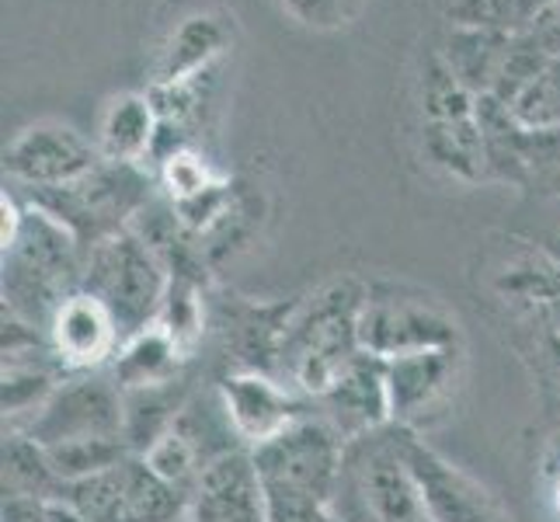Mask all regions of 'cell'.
Wrapping results in <instances>:
<instances>
[{
	"instance_id": "6da1fadb",
	"label": "cell",
	"mask_w": 560,
	"mask_h": 522,
	"mask_svg": "<svg viewBox=\"0 0 560 522\" xmlns=\"http://www.w3.org/2000/svg\"><path fill=\"white\" fill-rule=\"evenodd\" d=\"M362 303L365 279L355 276L324 282L296 303L279 356V380L289 391L303 401H317L365 352L359 338Z\"/></svg>"
},
{
	"instance_id": "7a4b0ae2",
	"label": "cell",
	"mask_w": 560,
	"mask_h": 522,
	"mask_svg": "<svg viewBox=\"0 0 560 522\" xmlns=\"http://www.w3.org/2000/svg\"><path fill=\"white\" fill-rule=\"evenodd\" d=\"M250 456L265 488L268 522H338L331 498L345 442L320 415L306 411L282 436L250 450Z\"/></svg>"
},
{
	"instance_id": "3957f363",
	"label": "cell",
	"mask_w": 560,
	"mask_h": 522,
	"mask_svg": "<svg viewBox=\"0 0 560 522\" xmlns=\"http://www.w3.org/2000/svg\"><path fill=\"white\" fill-rule=\"evenodd\" d=\"M84 255L60 220L28 202L18 237L4 251V311L49 332L60 303L81 289Z\"/></svg>"
},
{
	"instance_id": "277c9868",
	"label": "cell",
	"mask_w": 560,
	"mask_h": 522,
	"mask_svg": "<svg viewBox=\"0 0 560 522\" xmlns=\"http://www.w3.org/2000/svg\"><path fill=\"white\" fill-rule=\"evenodd\" d=\"M331 515L338 522H429L400 425L345 442Z\"/></svg>"
},
{
	"instance_id": "5b68a950",
	"label": "cell",
	"mask_w": 560,
	"mask_h": 522,
	"mask_svg": "<svg viewBox=\"0 0 560 522\" xmlns=\"http://www.w3.org/2000/svg\"><path fill=\"white\" fill-rule=\"evenodd\" d=\"M28 202L60 220L81 247H94L137 223L140 212L153 202V174L143 164L105 161L84 178L56 188H25Z\"/></svg>"
},
{
	"instance_id": "8992f818",
	"label": "cell",
	"mask_w": 560,
	"mask_h": 522,
	"mask_svg": "<svg viewBox=\"0 0 560 522\" xmlns=\"http://www.w3.org/2000/svg\"><path fill=\"white\" fill-rule=\"evenodd\" d=\"M167 286L171 276L164 262L132 227L115 237L98 241L84 255L81 289L98 303H105V311L119 324L122 341L147 332L158 321Z\"/></svg>"
},
{
	"instance_id": "52a82bcc",
	"label": "cell",
	"mask_w": 560,
	"mask_h": 522,
	"mask_svg": "<svg viewBox=\"0 0 560 522\" xmlns=\"http://www.w3.org/2000/svg\"><path fill=\"white\" fill-rule=\"evenodd\" d=\"M359 338L370 356L397 359L432 348H463L459 321L435 293L397 279L365 282Z\"/></svg>"
},
{
	"instance_id": "ba28073f",
	"label": "cell",
	"mask_w": 560,
	"mask_h": 522,
	"mask_svg": "<svg viewBox=\"0 0 560 522\" xmlns=\"http://www.w3.org/2000/svg\"><path fill=\"white\" fill-rule=\"evenodd\" d=\"M63 501L88 522H178L188 512V498L153 474L137 453L102 474L73 480Z\"/></svg>"
},
{
	"instance_id": "9c48e42d",
	"label": "cell",
	"mask_w": 560,
	"mask_h": 522,
	"mask_svg": "<svg viewBox=\"0 0 560 522\" xmlns=\"http://www.w3.org/2000/svg\"><path fill=\"white\" fill-rule=\"evenodd\" d=\"M38 446H63L77 439H126L122 436V386L105 370L73 373L25 425Z\"/></svg>"
},
{
	"instance_id": "30bf717a",
	"label": "cell",
	"mask_w": 560,
	"mask_h": 522,
	"mask_svg": "<svg viewBox=\"0 0 560 522\" xmlns=\"http://www.w3.org/2000/svg\"><path fill=\"white\" fill-rule=\"evenodd\" d=\"M463 383V348H432V352L386 359V397H390V425L421 436L450 411Z\"/></svg>"
},
{
	"instance_id": "8fae6325",
	"label": "cell",
	"mask_w": 560,
	"mask_h": 522,
	"mask_svg": "<svg viewBox=\"0 0 560 522\" xmlns=\"http://www.w3.org/2000/svg\"><path fill=\"white\" fill-rule=\"evenodd\" d=\"M404 450L418 477L429 522H515L509 506L488 485L435 453L418 432L404 429Z\"/></svg>"
},
{
	"instance_id": "7c38bea8",
	"label": "cell",
	"mask_w": 560,
	"mask_h": 522,
	"mask_svg": "<svg viewBox=\"0 0 560 522\" xmlns=\"http://www.w3.org/2000/svg\"><path fill=\"white\" fill-rule=\"evenodd\" d=\"M102 164L98 147L63 123H35L14 137L4 153V171L25 188H56L84 178Z\"/></svg>"
},
{
	"instance_id": "4fadbf2b",
	"label": "cell",
	"mask_w": 560,
	"mask_h": 522,
	"mask_svg": "<svg viewBox=\"0 0 560 522\" xmlns=\"http://www.w3.org/2000/svg\"><path fill=\"white\" fill-rule=\"evenodd\" d=\"M220 404L244 450L265 446L306 415L300 394L289 391L279 376L255 370L226 373L220 380Z\"/></svg>"
},
{
	"instance_id": "5bb4252c",
	"label": "cell",
	"mask_w": 560,
	"mask_h": 522,
	"mask_svg": "<svg viewBox=\"0 0 560 522\" xmlns=\"http://www.w3.org/2000/svg\"><path fill=\"white\" fill-rule=\"evenodd\" d=\"M498 300L560 338V255L550 247L512 241L491 268Z\"/></svg>"
},
{
	"instance_id": "9a60e30c",
	"label": "cell",
	"mask_w": 560,
	"mask_h": 522,
	"mask_svg": "<svg viewBox=\"0 0 560 522\" xmlns=\"http://www.w3.org/2000/svg\"><path fill=\"white\" fill-rule=\"evenodd\" d=\"M49 345L67 376L98 373L119 356L122 332H119V324H115V317L105 311V303H98L91 293H84V289H77L73 297L60 303V311L52 314Z\"/></svg>"
},
{
	"instance_id": "2e32d148",
	"label": "cell",
	"mask_w": 560,
	"mask_h": 522,
	"mask_svg": "<svg viewBox=\"0 0 560 522\" xmlns=\"http://www.w3.org/2000/svg\"><path fill=\"white\" fill-rule=\"evenodd\" d=\"M341 442L380 432L390 425V397H386V359L362 352L349 362L327 391L311 401Z\"/></svg>"
},
{
	"instance_id": "e0dca14e",
	"label": "cell",
	"mask_w": 560,
	"mask_h": 522,
	"mask_svg": "<svg viewBox=\"0 0 560 522\" xmlns=\"http://www.w3.org/2000/svg\"><path fill=\"white\" fill-rule=\"evenodd\" d=\"M188 522H268L265 488L250 450L212 460L188 498Z\"/></svg>"
},
{
	"instance_id": "ac0fdd59",
	"label": "cell",
	"mask_w": 560,
	"mask_h": 522,
	"mask_svg": "<svg viewBox=\"0 0 560 522\" xmlns=\"http://www.w3.org/2000/svg\"><path fill=\"white\" fill-rule=\"evenodd\" d=\"M421 140V158L442 174H450L456 182H491L488 178V150H485V132H480L477 112L467 119H435L418 126Z\"/></svg>"
},
{
	"instance_id": "d6986e66",
	"label": "cell",
	"mask_w": 560,
	"mask_h": 522,
	"mask_svg": "<svg viewBox=\"0 0 560 522\" xmlns=\"http://www.w3.org/2000/svg\"><path fill=\"white\" fill-rule=\"evenodd\" d=\"M230 49V25L223 14H191L175 28L161 53L153 84H178L188 77L212 70V63Z\"/></svg>"
},
{
	"instance_id": "ffe728a7",
	"label": "cell",
	"mask_w": 560,
	"mask_h": 522,
	"mask_svg": "<svg viewBox=\"0 0 560 522\" xmlns=\"http://www.w3.org/2000/svg\"><path fill=\"white\" fill-rule=\"evenodd\" d=\"M158 126L161 119L150 94H119L102 115L98 153L105 161L143 164L153 153V143H158Z\"/></svg>"
},
{
	"instance_id": "44dd1931",
	"label": "cell",
	"mask_w": 560,
	"mask_h": 522,
	"mask_svg": "<svg viewBox=\"0 0 560 522\" xmlns=\"http://www.w3.org/2000/svg\"><path fill=\"white\" fill-rule=\"evenodd\" d=\"M185 352L175 345L161 324H150L147 332L122 341L119 356L112 362V376L122 391H137V386H161L182 380Z\"/></svg>"
},
{
	"instance_id": "7402d4cb",
	"label": "cell",
	"mask_w": 560,
	"mask_h": 522,
	"mask_svg": "<svg viewBox=\"0 0 560 522\" xmlns=\"http://www.w3.org/2000/svg\"><path fill=\"white\" fill-rule=\"evenodd\" d=\"M512 32H488V28H450L439 43V56L459 77L463 88L485 98L494 88V73L501 56L509 49Z\"/></svg>"
},
{
	"instance_id": "603a6c76",
	"label": "cell",
	"mask_w": 560,
	"mask_h": 522,
	"mask_svg": "<svg viewBox=\"0 0 560 522\" xmlns=\"http://www.w3.org/2000/svg\"><path fill=\"white\" fill-rule=\"evenodd\" d=\"M185 383H161V386H137L122 391V436L129 450L143 456L153 442L175 429V421L185 408Z\"/></svg>"
},
{
	"instance_id": "cb8c5ba5",
	"label": "cell",
	"mask_w": 560,
	"mask_h": 522,
	"mask_svg": "<svg viewBox=\"0 0 560 522\" xmlns=\"http://www.w3.org/2000/svg\"><path fill=\"white\" fill-rule=\"evenodd\" d=\"M67 485L52 471L46 450L25 432L4 442V498H63Z\"/></svg>"
},
{
	"instance_id": "d4e9b609",
	"label": "cell",
	"mask_w": 560,
	"mask_h": 522,
	"mask_svg": "<svg viewBox=\"0 0 560 522\" xmlns=\"http://www.w3.org/2000/svg\"><path fill=\"white\" fill-rule=\"evenodd\" d=\"M43 450L63 485H73V480H84L91 474H102V471L115 467L119 460L132 456L126 439H77V442H63V446H43Z\"/></svg>"
},
{
	"instance_id": "484cf974",
	"label": "cell",
	"mask_w": 560,
	"mask_h": 522,
	"mask_svg": "<svg viewBox=\"0 0 560 522\" xmlns=\"http://www.w3.org/2000/svg\"><path fill=\"white\" fill-rule=\"evenodd\" d=\"M518 126L536 132L560 129V56H550L547 67L533 77V84L509 105Z\"/></svg>"
},
{
	"instance_id": "4316f807",
	"label": "cell",
	"mask_w": 560,
	"mask_h": 522,
	"mask_svg": "<svg viewBox=\"0 0 560 522\" xmlns=\"http://www.w3.org/2000/svg\"><path fill=\"white\" fill-rule=\"evenodd\" d=\"M550 53L536 43L529 32H515L509 38V49L501 56V67L494 73V88H491V98H498L501 105H512L518 94H523L533 77L547 67Z\"/></svg>"
},
{
	"instance_id": "83f0119b",
	"label": "cell",
	"mask_w": 560,
	"mask_h": 522,
	"mask_svg": "<svg viewBox=\"0 0 560 522\" xmlns=\"http://www.w3.org/2000/svg\"><path fill=\"white\" fill-rule=\"evenodd\" d=\"M442 18L450 28H488V32H518L512 0H439Z\"/></svg>"
},
{
	"instance_id": "f1b7e54d",
	"label": "cell",
	"mask_w": 560,
	"mask_h": 522,
	"mask_svg": "<svg viewBox=\"0 0 560 522\" xmlns=\"http://www.w3.org/2000/svg\"><path fill=\"white\" fill-rule=\"evenodd\" d=\"M161 182H164L167 199H171V202H178V199L199 196V192L212 188V185L223 182V178H217V174H212V171L206 167L202 158H196V153L182 150V153H175V158H167V161L161 164Z\"/></svg>"
},
{
	"instance_id": "f546056e",
	"label": "cell",
	"mask_w": 560,
	"mask_h": 522,
	"mask_svg": "<svg viewBox=\"0 0 560 522\" xmlns=\"http://www.w3.org/2000/svg\"><path fill=\"white\" fill-rule=\"evenodd\" d=\"M279 8L293 18V22L314 32H331V28L355 22L345 0H279Z\"/></svg>"
},
{
	"instance_id": "4dcf8cb0",
	"label": "cell",
	"mask_w": 560,
	"mask_h": 522,
	"mask_svg": "<svg viewBox=\"0 0 560 522\" xmlns=\"http://www.w3.org/2000/svg\"><path fill=\"white\" fill-rule=\"evenodd\" d=\"M529 35H533L536 43L544 46L550 56H560V0H557V4H550L544 14L536 18V22L529 25Z\"/></svg>"
},
{
	"instance_id": "1f68e13d",
	"label": "cell",
	"mask_w": 560,
	"mask_h": 522,
	"mask_svg": "<svg viewBox=\"0 0 560 522\" xmlns=\"http://www.w3.org/2000/svg\"><path fill=\"white\" fill-rule=\"evenodd\" d=\"M550 4H557V0H512V11H515V25H518V32H529V25H533L536 18L544 14Z\"/></svg>"
},
{
	"instance_id": "d6a6232c",
	"label": "cell",
	"mask_w": 560,
	"mask_h": 522,
	"mask_svg": "<svg viewBox=\"0 0 560 522\" xmlns=\"http://www.w3.org/2000/svg\"><path fill=\"white\" fill-rule=\"evenodd\" d=\"M345 4H349V11H352V18L362 11V4H365V0H345Z\"/></svg>"
},
{
	"instance_id": "836d02e7",
	"label": "cell",
	"mask_w": 560,
	"mask_h": 522,
	"mask_svg": "<svg viewBox=\"0 0 560 522\" xmlns=\"http://www.w3.org/2000/svg\"><path fill=\"white\" fill-rule=\"evenodd\" d=\"M557 509H560V477H557Z\"/></svg>"
},
{
	"instance_id": "e575fe53",
	"label": "cell",
	"mask_w": 560,
	"mask_h": 522,
	"mask_svg": "<svg viewBox=\"0 0 560 522\" xmlns=\"http://www.w3.org/2000/svg\"><path fill=\"white\" fill-rule=\"evenodd\" d=\"M550 251H553V255H560V241H557V244H550Z\"/></svg>"
}]
</instances>
